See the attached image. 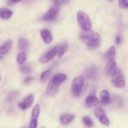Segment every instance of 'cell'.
I'll use <instances>...</instances> for the list:
<instances>
[{
  "label": "cell",
  "mask_w": 128,
  "mask_h": 128,
  "mask_svg": "<svg viewBox=\"0 0 128 128\" xmlns=\"http://www.w3.org/2000/svg\"><path fill=\"white\" fill-rule=\"evenodd\" d=\"M80 40L89 48H94L98 47L101 43V36L94 31H82L80 36Z\"/></svg>",
  "instance_id": "obj_1"
},
{
  "label": "cell",
  "mask_w": 128,
  "mask_h": 128,
  "mask_svg": "<svg viewBox=\"0 0 128 128\" xmlns=\"http://www.w3.org/2000/svg\"><path fill=\"white\" fill-rule=\"evenodd\" d=\"M67 79V76L65 74H57L52 78L49 82L46 90V95L47 96H53L57 93L58 88L61 84Z\"/></svg>",
  "instance_id": "obj_2"
},
{
  "label": "cell",
  "mask_w": 128,
  "mask_h": 128,
  "mask_svg": "<svg viewBox=\"0 0 128 128\" xmlns=\"http://www.w3.org/2000/svg\"><path fill=\"white\" fill-rule=\"evenodd\" d=\"M77 21L82 31H90L92 28V23L90 16L83 11H80L77 13Z\"/></svg>",
  "instance_id": "obj_3"
},
{
  "label": "cell",
  "mask_w": 128,
  "mask_h": 128,
  "mask_svg": "<svg viewBox=\"0 0 128 128\" xmlns=\"http://www.w3.org/2000/svg\"><path fill=\"white\" fill-rule=\"evenodd\" d=\"M84 83V78L82 76H77L74 78L71 82V92L74 96H79L82 92V88Z\"/></svg>",
  "instance_id": "obj_4"
},
{
  "label": "cell",
  "mask_w": 128,
  "mask_h": 128,
  "mask_svg": "<svg viewBox=\"0 0 128 128\" xmlns=\"http://www.w3.org/2000/svg\"><path fill=\"white\" fill-rule=\"evenodd\" d=\"M113 76L114 79L111 81V86L116 88H124L126 86V82L121 71L120 70H117Z\"/></svg>",
  "instance_id": "obj_5"
},
{
  "label": "cell",
  "mask_w": 128,
  "mask_h": 128,
  "mask_svg": "<svg viewBox=\"0 0 128 128\" xmlns=\"http://www.w3.org/2000/svg\"><path fill=\"white\" fill-rule=\"evenodd\" d=\"M60 11V6L54 5L42 16V20L46 21H52L56 19Z\"/></svg>",
  "instance_id": "obj_6"
},
{
  "label": "cell",
  "mask_w": 128,
  "mask_h": 128,
  "mask_svg": "<svg viewBox=\"0 0 128 128\" xmlns=\"http://www.w3.org/2000/svg\"><path fill=\"white\" fill-rule=\"evenodd\" d=\"M94 114L98 120L100 121V122L102 125L105 126H109L110 124V121L108 118L105 114L104 111L101 108H97L94 110Z\"/></svg>",
  "instance_id": "obj_7"
},
{
  "label": "cell",
  "mask_w": 128,
  "mask_h": 128,
  "mask_svg": "<svg viewBox=\"0 0 128 128\" xmlns=\"http://www.w3.org/2000/svg\"><path fill=\"white\" fill-rule=\"evenodd\" d=\"M40 106L38 104H36L32 109L31 113V120L30 122V128H37L38 126V119L40 116Z\"/></svg>",
  "instance_id": "obj_8"
},
{
  "label": "cell",
  "mask_w": 128,
  "mask_h": 128,
  "mask_svg": "<svg viewBox=\"0 0 128 128\" xmlns=\"http://www.w3.org/2000/svg\"><path fill=\"white\" fill-rule=\"evenodd\" d=\"M117 71V66L114 60H109L105 67V73L108 76H113Z\"/></svg>",
  "instance_id": "obj_9"
},
{
  "label": "cell",
  "mask_w": 128,
  "mask_h": 128,
  "mask_svg": "<svg viewBox=\"0 0 128 128\" xmlns=\"http://www.w3.org/2000/svg\"><path fill=\"white\" fill-rule=\"evenodd\" d=\"M58 48V47L56 46V47H54L52 49H51L48 52H46L44 56H42L40 58V62H41V63H46V62H48L50 61H51L57 54Z\"/></svg>",
  "instance_id": "obj_10"
},
{
  "label": "cell",
  "mask_w": 128,
  "mask_h": 128,
  "mask_svg": "<svg viewBox=\"0 0 128 128\" xmlns=\"http://www.w3.org/2000/svg\"><path fill=\"white\" fill-rule=\"evenodd\" d=\"M34 100V98L32 94L28 95L26 98H25L24 100L20 102L18 104L19 108L22 110H27L28 108L30 107L32 104Z\"/></svg>",
  "instance_id": "obj_11"
},
{
  "label": "cell",
  "mask_w": 128,
  "mask_h": 128,
  "mask_svg": "<svg viewBox=\"0 0 128 128\" xmlns=\"http://www.w3.org/2000/svg\"><path fill=\"white\" fill-rule=\"evenodd\" d=\"M84 74L90 80H96L98 76V70L95 66H91L85 71Z\"/></svg>",
  "instance_id": "obj_12"
},
{
  "label": "cell",
  "mask_w": 128,
  "mask_h": 128,
  "mask_svg": "<svg viewBox=\"0 0 128 128\" xmlns=\"http://www.w3.org/2000/svg\"><path fill=\"white\" fill-rule=\"evenodd\" d=\"M99 103V100L96 95L93 93L89 94L85 100V104L88 108L94 107Z\"/></svg>",
  "instance_id": "obj_13"
},
{
  "label": "cell",
  "mask_w": 128,
  "mask_h": 128,
  "mask_svg": "<svg viewBox=\"0 0 128 128\" xmlns=\"http://www.w3.org/2000/svg\"><path fill=\"white\" fill-rule=\"evenodd\" d=\"M41 36L42 38V40L46 44L51 43L52 40V36L51 34L50 30L47 29H43L41 31Z\"/></svg>",
  "instance_id": "obj_14"
},
{
  "label": "cell",
  "mask_w": 128,
  "mask_h": 128,
  "mask_svg": "<svg viewBox=\"0 0 128 128\" xmlns=\"http://www.w3.org/2000/svg\"><path fill=\"white\" fill-rule=\"evenodd\" d=\"M100 98L102 104L107 105L111 102V99L110 98L108 91L106 90H102L100 92Z\"/></svg>",
  "instance_id": "obj_15"
},
{
  "label": "cell",
  "mask_w": 128,
  "mask_h": 128,
  "mask_svg": "<svg viewBox=\"0 0 128 128\" xmlns=\"http://www.w3.org/2000/svg\"><path fill=\"white\" fill-rule=\"evenodd\" d=\"M74 118V116L72 114L64 113L60 117V122L62 124L67 125L70 124Z\"/></svg>",
  "instance_id": "obj_16"
},
{
  "label": "cell",
  "mask_w": 128,
  "mask_h": 128,
  "mask_svg": "<svg viewBox=\"0 0 128 128\" xmlns=\"http://www.w3.org/2000/svg\"><path fill=\"white\" fill-rule=\"evenodd\" d=\"M12 41L11 40H9L2 45V46H0V54L5 55L8 53L9 51L12 48Z\"/></svg>",
  "instance_id": "obj_17"
},
{
  "label": "cell",
  "mask_w": 128,
  "mask_h": 128,
  "mask_svg": "<svg viewBox=\"0 0 128 128\" xmlns=\"http://www.w3.org/2000/svg\"><path fill=\"white\" fill-rule=\"evenodd\" d=\"M12 11L6 8H0V18L3 20H8L12 16Z\"/></svg>",
  "instance_id": "obj_18"
},
{
  "label": "cell",
  "mask_w": 128,
  "mask_h": 128,
  "mask_svg": "<svg viewBox=\"0 0 128 128\" xmlns=\"http://www.w3.org/2000/svg\"><path fill=\"white\" fill-rule=\"evenodd\" d=\"M116 51L115 48L114 47V46H111V47H110V48H109V50L105 52L103 57L105 60H108V61L109 60H113L114 58L116 56Z\"/></svg>",
  "instance_id": "obj_19"
},
{
  "label": "cell",
  "mask_w": 128,
  "mask_h": 128,
  "mask_svg": "<svg viewBox=\"0 0 128 128\" xmlns=\"http://www.w3.org/2000/svg\"><path fill=\"white\" fill-rule=\"evenodd\" d=\"M20 94V92L18 91H13L9 92L6 98V101L7 103H11L17 99Z\"/></svg>",
  "instance_id": "obj_20"
},
{
  "label": "cell",
  "mask_w": 128,
  "mask_h": 128,
  "mask_svg": "<svg viewBox=\"0 0 128 128\" xmlns=\"http://www.w3.org/2000/svg\"><path fill=\"white\" fill-rule=\"evenodd\" d=\"M18 44L20 50H25L28 48L29 41L24 38H21L18 41Z\"/></svg>",
  "instance_id": "obj_21"
},
{
  "label": "cell",
  "mask_w": 128,
  "mask_h": 128,
  "mask_svg": "<svg viewBox=\"0 0 128 128\" xmlns=\"http://www.w3.org/2000/svg\"><path fill=\"white\" fill-rule=\"evenodd\" d=\"M68 46L66 43L63 44L62 45H61L60 47H59L58 48V51H57V55L59 58L62 57L65 53L68 51Z\"/></svg>",
  "instance_id": "obj_22"
},
{
  "label": "cell",
  "mask_w": 128,
  "mask_h": 128,
  "mask_svg": "<svg viewBox=\"0 0 128 128\" xmlns=\"http://www.w3.org/2000/svg\"><path fill=\"white\" fill-rule=\"evenodd\" d=\"M26 60V54L25 52H20L18 54L17 58H16V61H17L18 63L20 64H22L24 63V62Z\"/></svg>",
  "instance_id": "obj_23"
},
{
  "label": "cell",
  "mask_w": 128,
  "mask_h": 128,
  "mask_svg": "<svg viewBox=\"0 0 128 128\" xmlns=\"http://www.w3.org/2000/svg\"><path fill=\"white\" fill-rule=\"evenodd\" d=\"M50 73H51V70H47L44 71V72H42V74H41V76H40V80H41V82H46L48 79L49 76H50Z\"/></svg>",
  "instance_id": "obj_24"
},
{
  "label": "cell",
  "mask_w": 128,
  "mask_h": 128,
  "mask_svg": "<svg viewBox=\"0 0 128 128\" xmlns=\"http://www.w3.org/2000/svg\"><path fill=\"white\" fill-rule=\"evenodd\" d=\"M82 122L88 128H92L94 125L93 121L89 116H84L82 118Z\"/></svg>",
  "instance_id": "obj_25"
},
{
  "label": "cell",
  "mask_w": 128,
  "mask_h": 128,
  "mask_svg": "<svg viewBox=\"0 0 128 128\" xmlns=\"http://www.w3.org/2000/svg\"><path fill=\"white\" fill-rule=\"evenodd\" d=\"M113 102L118 107H121L122 106V104H123V101L121 97L117 96L113 98Z\"/></svg>",
  "instance_id": "obj_26"
},
{
  "label": "cell",
  "mask_w": 128,
  "mask_h": 128,
  "mask_svg": "<svg viewBox=\"0 0 128 128\" xmlns=\"http://www.w3.org/2000/svg\"><path fill=\"white\" fill-rule=\"evenodd\" d=\"M20 70H21V72L24 74H29L31 72V67L28 64H24L21 66L20 68Z\"/></svg>",
  "instance_id": "obj_27"
},
{
  "label": "cell",
  "mask_w": 128,
  "mask_h": 128,
  "mask_svg": "<svg viewBox=\"0 0 128 128\" xmlns=\"http://www.w3.org/2000/svg\"><path fill=\"white\" fill-rule=\"evenodd\" d=\"M118 4L121 8L128 9V0H119Z\"/></svg>",
  "instance_id": "obj_28"
},
{
  "label": "cell",
  "mask_w": 128,
  "mask_h": 128,
  "mask_svg": "<svg viewBox=\"0 0 128 128\" xmlns=\"http://www.w3.org/2000/svg\"><path fill=\"white\" fill-rule=\"evenodd\" d=\"M21 1V0H8V4L9 5H10V6H12V5L15 4L17 3V2H20Z\"/></svg>",
  "instance_id": "obj_29"
},
{
  "label": "cell",
  "mask_w": 128,
  "mask_h": 128,
  "mask_svg": "<svg viewBox=\"0 0 128 128\" xmlns=\"http://www.w3.org/2000/svg\"><path fill=\"white\" fill-rule=\"evenodd\" d=\"M32 80H33V78L31 77V76H30V77L26 78L24 80V83H29V82H31Z\"/></svg>",
  "instance_id": "obj_30"
},
{
  "label": "cell",
  "mask_w": 128,
  "mask_h": 128,
  "mask_svg": "<svg viewBox=\"0 0 128 128\" xmlns=\"http://www.w3.org/2000/svg\"><path fill=\"white\" fill-rule=\"evenodd\" d=\"M115 40H116V44H119L121 43V38L120 37V36H119V35H118V36H116V39H115Z\"/></svg>",
  "instance_id": "obj_31"
},
{
  "label": "cell",
  "mask_w": 128,
  "mask_h": 128,
  "mask_svg": "<svg viewBox=\"0 0 128 128\" xmlns=\"http://www.w3.org/2000/svg\"><path fill=\"white\" fill-rule=\"evenodd\" d=\"M70 1V0H61V4H66Z\"/></svg>",
  "instance_id": "obj_32"
},
{
  "label": "cell",
  "mask_w": 128,
  "mask_h": 128,
  "mask_svg": "<svg viewBox=\"0 0 128 128\" xmlns=\"http://www.w3.org/2000/svg\"><path fill=\"white\" fill-rule=\"evenodd\" d=\"M33 1H34V0H23V2L25 4H29L30 2H32Z\"/></svg>",
  "instance_id": "obj_33"
},
{
  "label": "cell",
  "mask_w": 128,
  "mask_h": 128,
  "mask_svg": "<svg viewBox=\"0 0 128 128\" xmlns=\"http://www.w3.org/2000/svg\"><path fill=\"white\" fill-rule=\"evenodd\" d=\"M2 59H3V57H2V56H1V55H0V60H2Z\"/></svg>",
  "instance_id": "obj_34"
},
{
  "label": "cell",
  "mask_w": 128,
  "mask_h": 128,
  "mask_svg": "<svg viewBox=\"0 0 128 128\" xmlns=\"http://www.w3.org/2000/svg\"><path fill=\"white\" fill-rule=\"evenodd\" d=\"M108 1H109V2H112V1H113L114 0H107Z\"/></svg>",
  "instance_id": "obj_35"
},
{
  "label": "cell",
  "mask_w": 128,
  "mask_h": 128,
  "mask_svg": "<svg viewBox=\"0 0 128 128\" xmlns=\"http://www.w3.org/2000/svg\"><path fill=\"white\" fill-rule=\"evenodd\" d=\"M1 74H0V82H1Z\"/></svg>",
  "instance_id": "obj_36"
},
{
  "label": "cell",
  "mask_w": 128,
  "mask_h": 128,
  "mask_svg": "<svg viewBox=\"0 0 128 128\" xmlns=\"http://www.w3.org/2000/svg\"></svg>",
  "instance_id": "obj_37"
}]
</instances>
